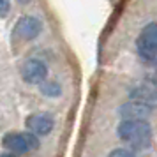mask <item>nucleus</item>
I'll use <instances>...</instances> for the list:
<instances>
[{
  "instance_id": "1",
  "label": "nucleus",
  "mask_w": 157,
  "mask_h": 157,
  "mask_svg": "<svg viewBox=\"0 0 157 157\" xmlns=\"http://www.w3.org/2000/svg\"><path fill=\"white\" fill-rule=\"evenodd\" d=\"M117 134L122 141L138 150L148 148L152 143V127L147 120H122Z\"/></svg>"
},
{
  "instance_id": "2",
  "label": "nucleus",
  "mask_w": 157,
  "mask_h": 157,
  "mask_svg": "<svg viewBox=\"0 0 157 157\" xmlns=\"http://www.w3.org/2000/svg\"><path fill=\"white\" fill-rule=\"evenodd\" d=\"M2 145L14 154H25L39 148V138L32 132H7L2 138Z\"/></svg>"
},
{
  "instance_id": "3",
  "label": "nucleus",
  "mask_w": 157,
  "mask_h": 157,
  "mask_svg": "<svg viewBox=\"0 0 157 157\" xmlns=\"http://www.w3.org/2000/svg\"><path fill=\"white\" fill-rule=\"evenodd\" d=\"M138 53L145 60H155L157 55V23L143 27L138 37Z\"/></svg>"
},
{
  "instance_id": "4",
  "label": "nucleus",
  "mask_w": 157,
  "mask_h": 157,
  "mask_svg": "<svg viewBox=\"0 0 157 157\" xmlns=\"http://www.w3.org/2000/svg\"><path fill=\"white\" fill-rule=\"evenodd\" d=\"M46 76H48V67L44 62L37 60V58H29L21 65V78L25 83L41 85L46 81Z\"/></svg>"
},
{
  "instance_id": "5",
  "label": "nucleus",
  "mask_w": 157,
  "mask_h": 157,
  "mask_svg": "<svg viewBox=\"0 0 157 157\" xmlns=\"http://www.w3.org/2000/svg\"><path fill=\"white\" fill-rule=\"evenodd\" d=\"M43 30V23L36 16H21L14 27V36L23 41H32L36 39Z\"/></svg>"
},
{
  "instance_id": "6",
  "label": "nucleus",
  "mask_w": 157,
  "mask_h": 157,
  "mask_svg": "<svg viewBox=\"0 0 157 157\" xmlns=\"http://www.w3.org/2000/svg\"><path fill=\"white\" fill-rule=\"evenodd\" d=\"M27 127H29V132L36 136H46L50 134L53 127H55V120L50 113H32L30 117H27Z\"/></svg>"
},
{
  "instance_id": "7",
  "label": "nucleus",
  "mask_w": 157,
  "mask_h": 157,
  "mask_svg": "<svg viewBox=\"0 0 157 157\" xmlns=\"http://www.w3.org/2000/svg\"><path fill=\"white\" fill-rule=\"evenodd\" d=\"M150 113H152V108L138 101H127L118 108V115L122 120H147Z\"/></svg>"
},
{
  "instance_id": "8",
  "label": "nucleus",
  "mask_w": 157,
  "mask_h": 157,
  "mask_svg": "<svg viewBox=\"0 0 157 157\" xmlns=\"http://www.w3.org/2000/svg\"><path fill=\"white\" fill-rule=\"evenodd\" d=\"M129 95L132 97V101L143 102V104H147L150 108L157 106V85L155 83H140L134 88H131Z\"/></svg>"
},
{
  "instance_id": "9",
  "label": "nucleus",
  "mask_w": 157,
  "mask_h": 157,
  "mask_svg": "<svg viewBox=\"0 0 157 157\" xmlns=\"http://www.w3.org/2000/svg\"><path fill=\"white\" fill-rule=\"evenodd\" d=\"M41 94L46 97H58L62 94V86L57 81H44L41 83Z\"/></svg>"
},
{
  "instance_id": "10",
  "label": "nucleus",
  "mask_w": 157,
  "mask_h": 157,
  "mask_svg": "<svg viewBox=\"0 0 157 157\" xmlns=\"http://www.w3.org/2000/svg\"><path fill=\"white\" fill-rule=\"evenodd\" d=\"M108 157H136V155L127 148H115L108 154Z\"/></svg>"
},
{
  "instance_id": "11",
  "label": "nucleus",
  "mask_w": 157,
  "mask_h": 157,
  "mask_svg": "<svg viewBox=\"0 0 157 157\" xmlns=\"http://www.w3.org/2000/svg\"><path fill=\"white\" fill-rule=\"evenodd\" d=\"M11 11V2L9 0H0V16H7Z\"/></svg>"
},
{
  "instance_id": "12",
  "label": "nucleus",
  "mask_w": 157,
  "mask_h": 157,
  "mask_svg": "<svg viewBox=\"0 0 157 157\" xmlns=\"http://www.w3.org/2000/svg\"><path fill=\"white\" fill-rule=\"evenodd\" d=\"M0 157H18V155H14V154H2Z\"/></svg>"
}]
</instances>
